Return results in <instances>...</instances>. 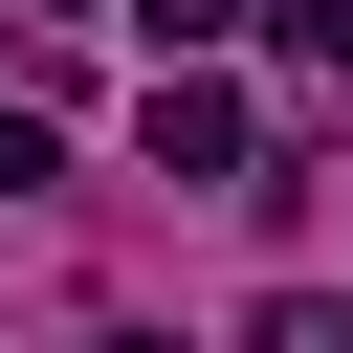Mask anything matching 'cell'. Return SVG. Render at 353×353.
<instances>
[{"mask_svg":"<svg viewBox=\"0 0 353 353\" xmlns=\"http://www.w3.org/2000/svg\"><path fill=\"white\" fill-rule=\"evenodd\" d=\"M287 44H309V66H353V0H287Z\"/></svg>","mask_w":353,"mask_h":353,"instance_id":"cell-4","label":"cell"},{"mask_svg":"<svg viewBox=\"0 0 353 353\" xmlns=\"http://www.w3.org/2000/svg\"><path fill=\"white\" fill-rule=\"evenodd\" d=\"M44 22H66V0H44Z\"/></svg>","mask_w":353,"mask_h":353,"instance_id":"cell-5","label":"cell"},{"mask_svg":"<svg viewBox=\"0 0 353 353\" xmlns=\"http://www.w3.org/2000/svg\"><path fill=\"white\" fill-rule=\"evenodd\" d=\"M132 22H154V66H199V44L243 22V0H132Z\"/></svg>","mask_w":353,"mask_h":353,"instance_id":"cell-3","label":"cell"},{"mask_svg":"<svg viewBox=\"0 0 353 353\" xmlns=\"http://www.w3.org/2000/svg\"><path fill=\"white\" fill-rule=\"evenodd\" d=\"M243 353H353V309H331V287H265V309H243Z\"/></svg>","mask_w":353,"mask_h":353,"instance_id":"cell-2","label":"cell"},{"mask_svg":"<svg viewBox=\"0 0 353 353\" xmlns=\"http://www.w3.org/2000/svg\"><path fill=\"white\" fill-rule=\"evenodd\" d=\"M154 176H243V88L221 66H154Z\"/></svg>","mask_w":353,"mask_h":353,"instance_id":"cell-1","label":"cell"}]
</instances>
